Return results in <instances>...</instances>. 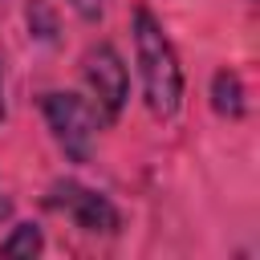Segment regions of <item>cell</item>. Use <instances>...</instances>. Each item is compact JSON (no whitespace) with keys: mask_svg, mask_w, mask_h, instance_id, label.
I'll use <instances>...</instances> for the list:
<instances>
[{"mask_svg":"<svg viewBox=\"0 0 260 260\" xmlns=\"http://www.w3.org/2000/svg\"><path fill=\"white\" fill-rule=\"evenodd\" d=\"M0 122H4V81H0Z\"/></svg>","mask_w":260,"mask_h":260,"instance_id":"obj_10","label":"cell"},{"mask_svg":"<svg viewBox=\"0 0 260 260\" xmlns=\"http://www.w3.org/2000/svg\"><path fill=\"white\" fill-rule=\"evenodd\" d=\"M28 28H32L37 37L53 41V32H57V16H53L49 0H28Z\"/></svg>","mask_w":260,"mask_h":260,"instance_id":"obj_7","label":"cell"},{"mask_svg":"<svg viewBox=\"0 0 260 260\" xmlns=\"http://www.w3.org/2000/svg\"><path fill=\"white\" fill-rule=\"evenodd\" d=\"M41 114H45V122H49L57 146H61L73 162H85L89 150H93L98 126H102L98 106H89V102L77 98V93H61V89H53V93L41 98Z\"/></svg>","mask_w":260,"mask_h":260,"instance_id":"obj_2","label":"cell"},{"mask_svg":"<svg viewBox=\"0 0 260 260\" xmlns=\"http://www.w3.org/2000/svg\"><path fill=\"white\" fill-rule=\"evenodd\" d=\"M45 203H49L53 211H65L81 232H106V236H110V232H118V223H122L118 207H114L102 191L81 187V183H73V179L53 183L49 195H45Z\"/></svg>","mask_w":260,"mask_h":260,"instance_id":"obj_3","label":"cell"},{"mask_svg":"<svg viewBox=\"0 0 260 260\" xmlns=\"http://www.w3.org/2000/svg\"><path fill=\"white\" fill-rule=\"evenodd\" d=\"M8 211H12V203H8V199H4V191H0V223L8 219Z\"/></svg>","mask_w":260,"mask_h":260,"instance_id":"obj_9","label":"cell"},{"mask_svg":"<svg viewBox=\"0 0 260 260\" xmlns=\"http://www.w3.org/2000/svg\"><path fill=\"white\" fill-rule=\"evenodd\" d=\"M134 53H138V73H142V98L154 118H175L183 106V65L175 45L167 41L158 16L150 8H134Z\"/></svg>","mask_w":260,"mask_h":260,"instance_id":"obj_1","label":"cell"},{"mask_svg":"<svg viewBox=\"0 0 260 260\" xmlns=\"http://www.w3.org/2000/svg\"><path fill=\"white\" fill-rule=\"evenodd\" d=\"M41 248H45V240H41L37 223H16V232L0 244V252H4V256H37Z\"/></svg>","mask_w":260,"mask_h":260,"instance_id":"obj_6","label":"cell"},{"mask_svg":"<svg viewBox=\"0 0 260 260\" xmlns=\"http://www.w3.org/2000/svg\"><path fill=\"white\" fill-rule=\"evenodd\" d=\"M81 77H85L89 93L98 98L102 114H106V118H118L122 106H126V93H130V77H126L122 57L114 53V45H93V49H85V57H81Z\"/></svg>","mask_w":260,"mask_h":260,"instance_id":"obj_4","label":"cell"},{"mask_svg":"<svg viewBox=\"0 0 260 260\" xmlns=\"http://www.w3.org/2000/svg\"><path fill=\"white\" fill-rule=\"evenodd\" d=\"M211 106H215V114H223V118H244L248 102H244V81H240V73L219 69V73L211 77Z\"/></svg>","mask_w":260,"mask_h":260,"instance_id":"obj_5","label":"cell"},{"mask_svg":"<svg viewBox=\"0 0 260 260\" xmlns=\"http://www.w3.org/2000/svg\"><path fill=\"white\" fill-rule=\"evenodd\" d=\"M69 4L81 20H102L106 16V0H69Z\"/></svg>","mask_w":260,"mask_h":260,"instance_id":"obj_8","label":"cell"}]
</instances>
